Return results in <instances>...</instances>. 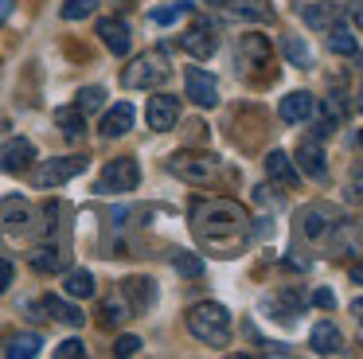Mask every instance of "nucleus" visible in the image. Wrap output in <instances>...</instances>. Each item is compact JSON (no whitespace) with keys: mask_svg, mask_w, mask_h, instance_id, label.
<instances>
[{"mask_svg":"<svg viewBox=\"0 0 363 359\" xmlns=\"http://www.w3.org/2000/svg\"><path fill=\"white\" fill-rule=\"evenodd\" d=\"M35 160V145L24 137H12L0 145V172H9V176H20V172H28Z\"/></svg>","mask_w":363,"mask_h":359,"instance_id":"obj_9","label":"nucleus"},{"mask_svg":"<svg viewBox=\"0 0 363 359\" xmlns=\"http://www.w3.org/2000/svg\"><path fill=\"white\" fill-rule=\"evenodd\" d=\"M9 12H12V0H0V20H4Z\"/></svg>","mask_w":363,"mask_h":359,"instance_id":"obj_40","label":"nucleus"},{"mask_svg":"<svg viewBox=\"0 0 363 359\" xmlns=\"http://www.w3.org/2000/svg\"><path fill=\"white\" fill-rule=\"evenodd\" d=\"M328 51L332 55H355L359 43H355V35L344 28V23H328Z\"/></svg>","mask_w":363,"mask_h":359,"instance_id":"obj_25","label":"nucleus"},{"mask_svg":"<svg viewBox=\"0 0 363 359\" xmlns=\"http://www.w3.org/2000/svg\"><path fill=\"white\" fill-rule=\"evenodd\" d=\"M55 355L59 359H79V355H86V343H82V340H63L55 348Z\"/></svg>","mask_w":363,"mask_h":359,"instance_id":"obj_35","label":"nucleus"},{"mask_svg":"<svg viewBox=\"0 0 363 359\" xmlns=\"http://www.w3.org/2000/svg\"><path fill=\"white\" fill-rule=\"evenodd\" d=\"M355 145H359V148H363V129H359V133H355Z\"/></svg>","mask_w":363,"mask_h":359,"instance_id":"obj_43","label":"nucleus"},{"mask_svg":"<svg viewBox=\"0 0 363 359\" xmlns=\"http://www.w3.org/2000/svg\"><path fill=\"white\" fill-rule=\"evenodd\" d=\"M235 12L242 16V20H262V23H266V20H274V8H269L266 0H238V4H235Z\"/></svg>","mask_w":363,"mask_h":359,"instance_id":"obj_29","label":"nucleus"},{"mask_svg":"<svg viewBox=\"0 0 363 359\" xmlns=\"http://www.w3.org/2000/svg\"><path fill=\"white\" fill-rule=\"evenodd\" d=\"M207 4H227V0H207Z\"/></svg>","mask_w":363,"mask_h":359,"instance_id":"obj_45","label":"nucleus"},{"mask_svg":"<svg viewBox=\"0 0 363 359\" xmlns=\"http://www.w3.org/2000/svg\"><path fill=\"white\" fill-rule=\"evenodd\" d=\"M191 226L196 234L207 242V246L223 250V258H230V250L246 238L250 231V219L238 203H227V199H207V203H196L191 207Z\"/></svg>","mask_w":363,"mask_h":359,"instance_id":"obj_1","label":"nucleus"},{"mask_svg":"<svg viewBox=\"0 0 363 359\" xmlns=\"http://www.w3.org/2000/svg\"><path fill=\"white\" fill-rule=\"evenodd\" d=\"M40 348H43L40 336L24 332V336H12V340L4 343V355H9V359H32V355H40Z\"/></svg>","mask_w":363,"mask_h":359,"instance_id":"obj_23","label":"nucleus"},{"mask_svg":"<svg viewBox=\"0 0 363 359\" xmlns=\"http://www.w3.org/2000/svg\"><path fill=\"white\" fill-rule=\"evenodd\" d=\"M285 55H289L293 67H308V62H313V51H308V43H305V39H297V35L285 39Z\"/></svg>","mask_w":363,"mask_h":359,"instance_id":"obj_32","label":"nucleus"},{"mask_svg":"<svg viewBox=\"0 0 363 359\" xmlns=\"http://www.w3.org/2000/svg\"><path fill=\"white\" fill-rule=\"evenodd\" d=\"M137 351H141V340H137V336H118V343H113V355H137Z\"/></svg>","mask_w":363,"mask_h":359,"instance_id":"obj_36","label":"nucleus"},{"mask_svg":"<svg viewBox=\"0 0 363 359\" xmlns=\"http://www.w3.org/2000/svg\"><path fill=\"white\" fill-rule=\"evenodd\" d=\"M129 312L133 309H129L121 297H110V301H102V324L113 328V324H121V320H129Z\"/></svg>","mask_w":363,"mask_h":359,"instance_id":"obj_30","label":"nucleus"},{"mask_svg":"<svg viewBox=\"0 0 363 359\" xmlns=\"http://www.w3.org/2000/svg\"><path fill=\"white\" fill-rule=\"evenodd\" d=\"M55 125L63 129L67 140H82V133H86V114H82L79 106H63V109H55Z\"/></svg>","mask_w":363,"mask_h":359,"instance_id":"obj_20","label":"nucleus"},{"mask_svg":"<svg viewBox=\"0 0 363 359\" xmlns=\"http://www.w3.org/2000/svg\"><path fill=\"white\" fill-rule=\"evenodd\" d=\"M242 55H250V67H269V43L262 35H246Z\"/></svg>","mask_w":363,"mask_h":359,"instance_id":"obj_28","label":"nucleus"},{"mask_svg":"<svg viewBox=\"0 0 363 359\" xmlns=\"http://www.w3.org/2000/svg\"><path fill=\"white\" fill-rule=\"evenodd\" d=\"M12 273H16V270H12V262H9V258H0V293L12 285Z\"/></svg>","mask_w":363,"mask_h":359,"instance_id":"obj_38","label":"nucleus"},{"mask_svg":"<svg viewBox=\"0 0 363 359\" xmlns=\"http://www.w3.org/2000/svg\"><path fill=\"white\" fill-rule=\"evenodd\" d=\"M313 109H316L313 94H305V90H293V94H285V98H281V121H289V125H297V121H308V117H313Z\"/></svg>","mask_w":363,"mask_h":359,"instance_id":"obj_16","label":"nucleus"},{"mask_svg":"<svg viewBox=\"0 0 363 359\" xmlns=\"http://www.w3.org/2000/svg\"><path fill=\"white\" fill-rule=\"evenodd\" d=\"M82 168H86V156H55V160H43L40 168H35L32 184L40 187V192H48V187H59L71 176H79Z\"/></svg>","mask_w":363,"mask_h":359,"instance_id":"obj_5","label":"nucleus"},{"mask_svg":"<svg viewBox=\"0 0 363 359\" xmlns=\"http://www.w3.org/2000/svg\"><path fill=\"white\" fill-rule=\"evenodd\" d=\"M184 86H188V98L196 101V106H203V109L219 106V82H215L203 67H188V70H184Z\"/></svg>","mask_w":363,"mask_h":359,"instance_id":"obj_8","label":"nucleus"},{"mask_svg":"<svg viewBox=\"0 0 363 359\" xmlns=\"http://www.w3.org/2000/svg\"><path fill=\"white\" fill-rule=\"evenodd\" d=\"M297 168L305 172V176H313V180H324V176H328L320 137H301V140H297Z\"/></svg>","mask_w":363,"mask_h":359,"instance_id":"obj_12","label":"nucleus"},{"mask_svg":"<svg viewBox=\"0 0 363 359\" xmlns=\"http://www.w3.org/2000/svg\"><path fill=\"white\" fill-rule=\"evenodd\" d=\"M352 309H355V316H363V297H359V301L352 304Z\"/></svg>","mask_w":363,"mask_h":359,"instance_id":"obj_41","label":"nucleus"},{"mask_svg":"<svg viewBox=\"0 0 363 359\" xmlns=\"http://www.w3.org/2000/svg\"><path fill=\"white\" fill-rule=\"evenodd\" d=\"M35 309H40V312H48L51 320H63V324H71V328H79L82 320H86V316H82V309H74V304L59 301V297H43V301L35 304Z\"/></svg>","mask_w":363,"mask_h":359,"instance_id":"obj_21","label":"nucleus"},{"mask_svg":"<svg viewBox=\"0 0 363 359\" xmlns=\"http://www.w3.org/2000/svg\"><path fill=\"white\" fill-rule=\"evenodd\" d=\"M332 219H336V211H332L328 203H313V207H305V215H301V231H305L308 238H320Z\"/></svg>","mask_w":363,"mask_h":359,"instance_id":"obj_19","label":"nucleus"},{"mask_svg":"<svg viewBox=\"0 0 363 359\" xmlns=\"http://www.w3.org/2000/svg\"><path fill=\"white\" fill-rule=\"evenodd\" d=\"M308 348H313L316 355H340V351H344V336L332 328V320H320V324L313 328V336H308Z\"/></svg>","mask_w":363,"mask_h":359,"instance_id":"obj_15","label":"nucleus"},{"mask_svg":"<svg viewBox=\"0 0 363 359\" xmlns=\"http://www.w3.org/2000/svg\"><path fill=\"white\" fill-rule=\"evenodd\" d=\"M164 78H168L164 51H145V55H137V59L129 62V70L121 74V82H125L129 90H152V86H160Z\"/></svg>","mask_w":363,"mask_h":359,"instance_id":"obj_3","label":"nucleus"},{"mask_svg":"<svg viewBox=\"0 0 363 359\" xmlns=\"http://www.w3.org/2000/svg\"><path fill=\"white\" fill-rule=\"evenodd\" d=\"M191 12V4H176V8H157L152 12V20L157 23H172V20H180V16H188Z\"/></svg>","mask_w":363,"mask_h":359,"instance_id":"obj_34","label":"nucleus"},{"mask_svg":"<svg viewBox=\"0 0 363 359\" xmlns=\"http://www.w3.org/2000/svg\"><path fill=\"white\" fill-rule=\"evenodd\" d=\"M32 203L20 199V195H12V199L0 203V238L4 234H12V238H24L28 231H32Z\"/></svg>","mask_w":363,"mask_h":359,"instance_id":"obj_6","label":"nucleus"},{"mask_svg":"<svg viewBox=\"0 0 363 359\" xmlns=\"http://www.w3.org/2000/svg\"><path fill=\"white\" fill-rule=\"evenodd\" d=\"M352 20H355V28H363V0H355V4H352Z\"/></svg>","mask_w":363,"mask_h":359,"instance_id":"obj_39","label":"nucleus"},{"mask_svg":"<svg viewBox=\"0 0 363 359\" xmlns=\"http://www.w3.org/2000/svg\"><path fill=\"white\" fill-rule=\"evenodd\" d=\"M137 184H141V168H137L133 156H118V160H110L102 168V176H98V192L102 195H125V192H133Z\"/></svg>","mask_w":363,"mask_h":359,"instance_id":"obj_4","label":"nucleus"},{"mask_svg":"<svg viewBox=\"0 0 363 359\" xmlns=\"http://www.w3.org/2000/svg\"><path fill=\"white\" fill-rule=\"evenodd\" d=\"M98 8V0H63V20H82Z\"/></svg>","mask_w":363,"mask_h":359,"instance_id":"obj_33","label":"nucleus"},{"mask_svg":"<svg viewBox=\"0 0 363 359\" xmlns=\"http://www.w3.org/2000/svg\"><path fill=\"white\" fill-rule=\"evenodd\" d=\"M188 332L207 348H227L230 343V312L215 301H203L188 312Z\"/></svg>","mask_w":363,"mask_h":359,"instance_id":"obj_2","label":"nucleus"},{"mask_svg":"<svg viewBox=\"0 0 363 359\" xmlns=\"http://www.w3.org/2000/svg\"><path fill=\"white\" fill-rule=\"evenodd\" d=\"M28 262H32V270H40V273H59V270H67V254L51 242V246H35L32 254H28Z\"/></svg>","mask_w":363,"mask_h":359,"instance_id":"obj_18","label":"nucleus"},{"mask_svg":"<svg viewBox=\"0 0 363 359\" xmlns=\"http://www.w3.org/2000/svg\"><path fill=\"white\" fill-rule=\"evenodd\" d=\"M133 121H137V109L129 106V101H118V106L106 109V117H102V137H125V133L133 129Z\"/></svg>","mask_w":363,"mask_h":359,"instance_id":"obj_13","label":"nucleus"},{"mask_svg":"<svg viewBox=\"0 0 363 359\" xmlns=\"http://www.w3.org/2000/svg\"><path fill=\"white\" fill-rule=\"evenodd\" d=\"M297 16L308 28H328V23H336V4L332 0H324V4H297Z\"/></svg>","mask_w":363,"mask_h":359,"instance_id":"obj_22","label":"nucleus"},{"mask_svg":"<svg viewBox=\"0 0 363 359\" xmlns=\"http://www.w3.org/2000/svg\"><path fill=\"white\" fill-rule=\"evenodd\" d=\"M168 172L188 180V184H203L207 176H215V160L207 153H176L172 160H168Z\"/></svg>","mask_w":363,"mask_h":359,"instance_id":"obj_7","label":"nucleus"},{"mask_svg":"<svg viewBox=\"0 0 363 359\" xmlns=\"http://www.w3.org/2000/svg\"><path fill=\"white\" fill-rule=\"evenodd\" d=\"M98 35H102V43L110 47L113 55H129V47H133V35H129L125 20H102L98 23Z\"/></svg>","mask_w":363,"mask_h":359,"instance_id":"obj_14","label":"nucleus"},{"mask_svg":"<svg viewBox=\"0 0 363 359\" xmlns=\"http://www.w3.org/2000/svg\"><path fill=\"white\" fill-rule=\"evenodd\" d=\"M102 101H106V90H102V86H82L79 98H74V106H79L82 114H94V109H102Z\"/></svg>","mask_w":363,"mask_h":359,"instance_id":"obj_31","label":"nucleus"},{"mask_svg":"<svg viewBox=\"0 0 363 359\" xmlns=\"http://www.w3.org/2000/svg\"><path fill=\"white\" fill-rule=\"evenodd\" d=\"M313 304H316V309H336V297H332V289H316V293H313Z\"/></svg>","mask_w":363,"mask_h":359,"instance_id":"obj_37","label":"nucleus"},{"mask_svg":"<svg viewBox=\"0 0 363 359\" xmlns=\"http://www.w3.org/2000/svg\"><path fill=\"white\" fill-rule=\"evenodd\" d=\"M266 172H269V180H281V184H297V168H293V160L281 153V148H274V153L266 156Z\"/></svg>","mask_w":363,"mask_h":359,"instance_id":"obj_24","label":"nucleus"},{"mask_svg":"<svg viewBox=\"0 0 363 359\" xmlns=\"http://www.w3.org/2000/svg\"><path fill=\"white\" fill-rule=\"evenodd\" d=\"M63 289H67V297H94V277L86 270H71L63 277Z\"/></svg>","mask_w":363,"mask_h":359,"instance_id":"obj_26","label":"nucleus"},{"mask_svg":"<svg viewBox=\"0 0 363 359\" xmlns=\"http://www.w3.org/2000/svg\"><path fill=\"white\" fill-rule=\"evenodd\" d=\"M355 106H359V109H363V86H359V98H355Z\"/></svg>","mask_w":363,"mask_h":359,"instance_id":"obj_44","label":"nucleus"},{"mask_svg":"<svg viewBox=\"0 0 363 359\" xmlns=\"http://www.w3.org/2000/svg\"><path fill=\"white\" fill-rule=\"evenodd\" d=\"M145 121H149V129H157V133L172 129V125L180 121V101H176L172 94H152L149 106H145Z\"/></svg>","mask_w":363,"mask_h":359,"instance_id":"obj_10","label":"nucleus"},{"mask_svg":"<svg viewBox=\"0 0 363 359\" xmlns=\"http://www.w3.org/2000/svg\"><path fill=\"white\" fill-rule=\"evenodd\" d=\"M172 270L180 273V277H199V273H203V258L188 254V250H176V254H172Z\"/></svg>","mask_w":363,"mask_h":359,"instance_id":"obj_27","label":"nucleus"},{"mask_svg":"<svg viewBox=\"0 0 363 359\" xmlns=\"http://www.w3.org/2000/svg\"><path fill=\"white\" fill-rule=\"evenodd\" d=\"M180 47L191 55V59H207V55H215V47H219V39H215V28L211 23H191L188 31L180 35Z\"/></svg>","mask_w":363,"mask_h":359,"instance_id":"obj_11","label":"nucleus"},{"mask_svg":"<svg viewBox=\"0 0 363 359\" xmlns=\"http://www.w3.org/2000/svg\"><path fill=\"white\" fill-rule=\"evenodd\" d=\"M352 277H355V281H363V265H355V270H352Z\"/></svg>","mask_w":363,"mask_h":359,"instance_id":"obj_42","label":"nucleus"},{"mask_svg":"<svg viewBox=\"0 0 363 359\" xmlns=\"http://www.w3.org/2000/svg\"><path fill=\"white\" fill-rule=\"evenodd\" d=\"M121 297H129V309L141 312V309H149V304L157 301V289H152L149 277H129L125 285H121Z\"/></svg>","mask_w":363,"mask_h":359,"instance_id":"obj_17","label":"nucleus"}]
</instances>
